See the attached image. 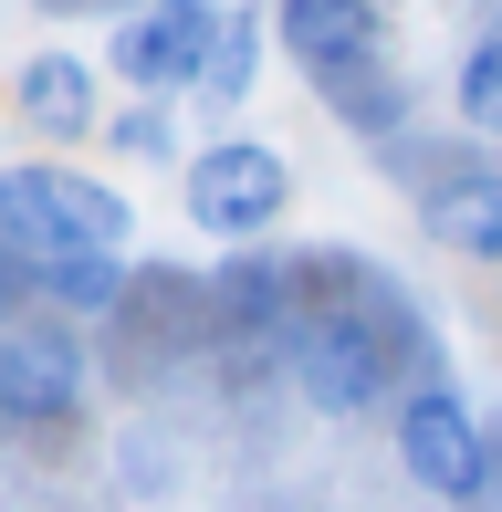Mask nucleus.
Masks as SVG:
<instances>
[{"label": "nucleus", "mask_w": 502, "mask_h": 512, "mask_svg": "<svg viewBox=\"0 0 502 512\" xmlns=\"http://www.w3.org/2000/svg\"><path fill=\"white\" fill-rule=\"evenodd\" d=\"M450 105H461L471 136H502V21L461 53V84H450Z\"/></svg>", "instance_id": "12"}, {"label": "nucleus", "mask_w": 502, "mask_h": 512, "mask_svg": "<svg viewBox=\"0 0 502 512\" xmlns=\"http://www.w3.org/2000/svg\"><path fill=\"white\" fill-rule=\"evenodd\" d=\"M42 293H53L63 314H116L126 304V262H116V251H74V262L42 272Z\"/></svg>", "instance_id": "11"}, {"label": "nucleus", "mask_w": 502, "mask_h": 512, "mask_svg": "<svg viewBox=\"0 0 502 512\" xmlns=\"http://www.w3.org/2000/svg\"><path fill=\"white\" fill-rule=\"evenodd\" d=\"M262 53H272V21L251 11V0L220 11V42H210V63H199V95H210V105H241L251 84H262Z\"/></svg>", "instance_id": "10"}, {"label": "nucleus", "mask_w": 502, "mask_h": 512, "mask_svg": "<svg viewBox=\"0 0 502 512\" xmlns=\"http://www.w3.org/2000/svg\"><path fill=\"white\" fill-rule=\"evenodd\" d=\"M84 398V356L63 335H0V418L11 429H53Z\"/></svg>", "instance_id": "7"}, {"label": "nucleus", "mask_w": 502, "mask_h": 512, "mask_svg": "<svg viewBox=\"0 0 502 512\" xmlns=\"http://www.w3.org/2000/svg\"><path fill=\"white\" fill-rule=\"evenodd\" d=\"M11 105H21V126H42V136H95L105 126V95H95V63L84 53H32L11 74Z\"/></svg>", "instance_id": "8"}, {"label": "nucleus", "mask_w": 502, "mask_h": 512, "mask_svg": "<svg viewBox=\"0 0 502 512\" xmlns=\"http://www.w3.org/2000/svg\"><path fill=\"white\" fill-rule=\"evenodd\" d=\"M398 460H408V481H419L429 502H482L492 492V439H482V418H471L461 387H408L398 398Z\"/></svg>", "instance_id": "4"}, {"label": "nucleus", "mask_w": 502, "mask_h": 512, "mask_svg": "<svg viewBox=\"0 0 502 512\" xmlns=\"http://www.w3.org/2000/svg\"><path fill=\"white\" fill-rule=\"evenodd\" d=\"M283 199H293V168L262 136H220V147L189 157V220L210 230V241H262V230L283 220Z\"/></svg>", "instance_id": "5"}, {"label": "nucleus", "mask_w": 502, "mask_h": 512, "mask_svg": "<svg viewBox=\"0 0 502 512\" xmlns=\"http://www.w3.org/2000/svg\"><path fill=\"white\" fill-rule=\"evenodd\" d=\"M105 136H116L126 157H178V115L157 105V95H136V105L116 115V126H105Z\"/></svg>", "instance_id": "13"}, {"label": "nucleus", "mask_w": 502, "mask_h": 512, "mask_svg": "<svg viewBox=\"0 0 502 512\" xmlns=\"http://www.w3.org/2000/svg\"><path fill=\"white\" fill-rule=\"evenodd\" d=\"M272 42L346 105V126H367V136L398 126V95H387V63H377V0H283Z\"/></svg>", "instance_id": "3"}, {"label": "nucleus", "mask_w": 502, "mask_h": 512, "mask_svg": "<svg viewBox=\"0 0 502 512\" xmlns=\"http://www.w3.org/2000/svg\"><path fill=\"white\" fill-rule=\"evenodd\" d=\"M136 209L84 168H0V241L21 251L32 272L74 262V251H126Z\"/></svg>", "instance_id": "2"}, {"label": "nucleus", "mask_w": 502, "mask_h": 512, "mask_svg": "<svg viewBox=\"0 0 502 512\" xmlns=\"http://www.w3.org/2000/svg\"><path fill=\"white\" fill-rule=\"evenodd\" d=\"M419 220H429V241L461 251V262H502V168L440 178V189L419 199Z\"/></svg>", "instance_id": "9"}, {"label": "nucleus", "mask_w": 502, "mask_h": 512, "mask_svg": "<svg viewBox=\"0 0 502 512\" xmlns=\"http://www.w3.org/2000/svg\"><path fill=\"white\" fill-rule=\"evenodd\" d=\"M398 335H419V324H398V304L367 283V304H325L293 324V387H304L325 418H367L398 398Z\"/></svg>", "instance_id": "1"}, {"label": "nucleus", "mask_w": 502, "mask_h": 512, "mask_svg": "<svg viewBox=\"0 0 502 512\" xmlns=\"http://www.w3.org/2000/svg\"><path fill=\"white\" fill-rule=\"evenodd\" d=\"M210 42H220V0H147V11L116 21V74L136 84V95H157V105H168L178 84L199 95Z\"/></svg>", "instance_id": "6"}]
</instances>
